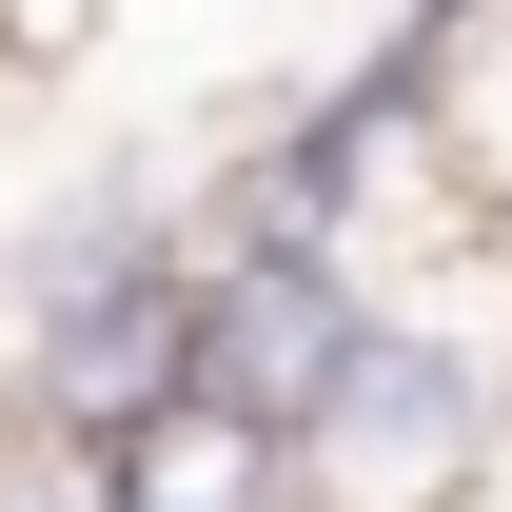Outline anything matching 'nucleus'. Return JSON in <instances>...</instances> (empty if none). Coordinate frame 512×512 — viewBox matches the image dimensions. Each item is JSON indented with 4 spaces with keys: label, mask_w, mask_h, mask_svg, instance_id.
I'll list each match as a JSON object with an SVG mask.
<instances>
[{
    "label": "nucleus",
    "mask_w": 512,
    "mask_h": 512,
    "mask_svg": "<svg viewBox=\"0 0 512 512\" xmlns=\"http://www.w3.org/2000/svg\"><path fill=\"white\" fill-rule=\"evenodd\" d=\"M493 473H512V335L375 296L296 414V512H493Z\"/></svg>",
    "instance_id": "nucleus-1"
},
{
    "label": "nucleus",
    "mask_w": 512,
    "mask_h": 512,
    "mask_svg": "<svg viewBox=\"0 0 512 512\" xmlns=\"http://www.w3.org/2000/svg\"><path fill=\"white\" fill-rule=\"evenodd\" d=\"M178 316H197V237L158 217V178H99L79 217L20 237V414L60 453H119L178 394Z\"/></svg>",
    "instance_id": "nucleus-2"
},
{
    "label": "nucleus",
    "mask_w": 512,
    "mask_h": 512,
    "mask_svg": "<svg viewBox=\"0 0 512 512\" xmlns=\"http://www.w3.org/2000/svg\"><path fill=\"white\" fill-rule=\"evenodd\" d=\"M355 316H375V256H355V237H237V256H197L178 394L296 453V414H316V375H335V335H355Z\"/></svg>",
    "instance_id": "nucleus-3"
},
{
    "label": "nucleus",
    "mask_w": 512,
    "mask_h": 512,
    "mask_svg": "<svg viewBox=\"0 0 512 512\" xmlns=\"http://www.w3.org/2000/svg\"><path fill=\"white\" fill-rule=\"evenodd\" d=\"M99 512H296V453L237 434V414H197V394H158V414L99 453Z\"/></svg>",
    "instance_id": "nucleus-4"
}]
</instances>
